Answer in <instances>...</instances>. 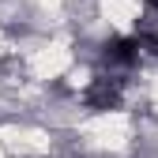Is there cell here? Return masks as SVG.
I'll return each instance as SVG.
<instances>
[{"instance_id":"cell-3","label":"cell","mask_w":158,"mask_h":158,"mask_svg":"<svg viewBox=\"0 0 158 158\" xmlns=\"http://www.w3.org/2000/svg\"><path fill=\"white\" fill-rule=\"evenodd\" d=\"M147 45H151V49L158 53V34H147Z\"/></svg>"},{"instance_id":"cell-1","label":"cell","mask_w":158,"mask_h":158,"mask_svg":"<svg viewBox=\"0 0 158 158\" xmlns=\"http://www.w3.org/2000/svg\"><path fill=\"white\" fill-rule=\"evenodd\" d=\"M106 60L121 64V68L135 64L139 60V42H135V38H113V42H106Z\"/></svg>"},{"instance_id":"cell-2","label":"cell","mask_w":158,"mask_h":158,"mask_svg":"<svg viewBox=\"0 0 158 158\" xmlns=\"http://www.w3.org/2000/svg\"><path fill=\"white\" fill-rule=\"evenodd\" d=\"M117 98L121 94H117V87L109 83V79H98V83L87 90V106L90 109H109V106H117Z\"/></svg>"}]
</instances>
